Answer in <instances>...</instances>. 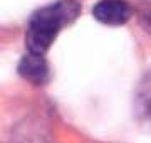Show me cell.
<instances>
[{"label":"cell","instance_id":"2","mask_svg":"<svg viewBox=\"0 0 151 143\" xmlns=\"http://www.w3.org/2000/svg\"><path fill=\"white\" fill-rule=\"evenodd\" d=\"M92 15L106 25H123L133 17V9L123 0H101L94 5Z\"/></svg>","mask_w":151,"mask_h":143},{"label":"cell","instance_id":"1","mask_svg":"<svg viewBox=\"0 0 151 143\" xmlns=\"http://www.w3.org/2000/svg\"><path fill=\"white\" fill-rule=\"evenodd\" d=\"M81 12V5L76 0H59L44 7L30 17L27 29V47L30 52L45 54L57 37V34L74 22Z\"/></svg>","mask_w":151,"mask_h":143},{"label":"cell","instance_id":"4","mask_svg":"<svg viewBox=\"0 0 151 143\" xmlns=\"http://www.w3.org/2000/svg\"><path fill=\"white\" fill-rule=\"evenodd\" d=\"M136 111L139 118L151 123V71L141 79L136 91Z\"/></svg>","mask_w":151,"mask_h":143},{"label":"cell","instance_id":"5","mask_svg":"<svg viewBox=\"0 0 151 143\" xmlns=\"http://www.w3.org/2000/svg\"><path fill=\"white\" fill-rule=\"evenodd\" d=\"M139 22H141V25H143V29H145L146 32H151V10L141 14Z\"/></svg>","mask_w":151,"mask_h":143},{"label":"cell","instance_id":"3","mask_svg":"<svg viewBox=\"0 0 151 143\" xmlns=\"http://www.w3.org/2000/svg\"><path fill=\"white\" fill-rule=\"evenodd\" d=\"M19 72L29 83L44 84L49 79V64L42 54L29 52L25 57H22L20 64H19Z\"/></svg>","mask_w":151,"mask_h":143}]
</instances>
